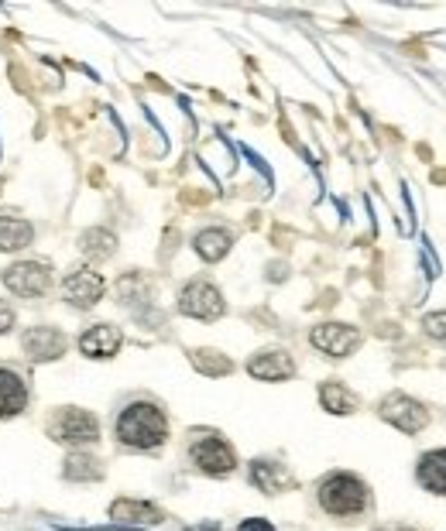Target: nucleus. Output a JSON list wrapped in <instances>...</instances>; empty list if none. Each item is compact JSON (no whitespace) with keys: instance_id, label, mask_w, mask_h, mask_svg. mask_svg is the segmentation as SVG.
Instances as JSON below:
<instances>
[{"instance_id":"obj_1","label":"nucleus","mask_w":446,"mask_h":531,"mask_svg":"<svg viewBox=\"0 0 446 531\" xmlns=\"http://www.w3.org/2000/svg\"><path fill=\"white\" fill-rule=\"evenodd\" d=\"M117 439L127 449H158L165 439H169V422H165V412L158 405H148V401H134L127 405L121 415H117L114 425Z\"/></svg>"},{"instance_id":"obj_2","label":"nucleus","mask_w":446,"mask_h":531,"mask_svg":"<svg viewBox=\"0 0 446 531\" xmlns=\"http://www.w3.org/2000/svg\"><path fill=\"white\" fill-rule=\"evenodd\" d=\"M316 497H320V508L333 514V518H357L371 504L368 484L361 477H354V473H330V477H323Z\"/></svg>"},{"instance_id":"obj_3","label":"nucleus","mask_w":446,"mask_h":531,"mask_svg":"<svg viewBox=\"0 0 446 531\" xmlns=\"http://www.w3.org/2000/svg\"><path fill=\"white\" fill-rule=\"evenodd\" d=\"M49 436L66 446H93L100 439V422L83 408H59L49 422Z\"/></svg>"},{"instance_id":"obj_4","label":"nucleus","mask_w":446,"mask_h":531,"mask_svg":"<svg viewBox=\"0 0 446 531\" xmlns=\"http://www.w3.org/2000/svg\"><path fill=\"white\" fill-rule=\"evenodd\" d=\"M189 460L196 463V470H203L206 477H227L230 470L237 466V456L230 449L227 439L220 436H199L193 446H189Z\"/></svg>"},{"instance_id":"obj_5","label":"nucleus","mask_w":446,"mask_h":531,"mask_svg":"<svg viewBox=\"0 0 446 531\" xmlns=\"http://www.w3.org/2000/svg\"><path fill=\"white\" fill-rule=\"evenodd\" d=\"M378 415L385 418V422H392L395 429L409 432V436H416V432H422L429 425L426 405H419L416 398H409V394H402V391L388 394V398L378 405Z\"/></svg>"},{"instance_id":"obj_6","label":"nucleus","mask_w":446,"mask_h":531,"mask_svg":"<svg viewBox=\"0 0 446 531\" xmlns=\"http://www.w3.org/2000/svg\"><path fill=\"white\" fill-rule=\"evenodd\" d=\"M179 312L193 319H220L223 316V295L210 281H189L179 295Z\"/></svg>"},{"instance_id":"obj_7","label":"nucleus","mask_w":446,"mask_h":531,"mask_svg":"<svg viewBox=\"0 0 446 531\" xmlns=\"http://www.w3.org/2000/svg\"><path fill=\"white\" fill-rule=\"evenodd\" d=\"M4 285L11 288L21 299H35V295H45L52 285V271L49 264H35V261H21L14 268L4 271Z\"/></svg>"},{"instance_id":"obj_8","label":"nucleus","mask_w":446,"mask_h":531,"mask_svg":"<svg viewBox=\"0 0 446 531\" xmlns=\"http://www.w3.org/2000/svg\"><path fill=\"white\" fill-rule=\"evenodd\" d=\"M309 343H313L320 353H326V357L340 360V357H350V353L361 347V333H357L354 326H344V323H326V326L313 329Z\"/></svg>"},{"instance_id":"obj_9","label":"nucleus","mask_w":446,"mask_h":531,"mask_svg":"<svg viewBox=\"0 0 446 531\" xmlns=\"http://www.w3.org/2000/svg\"><path fill=\"white\" fill-rule=\"evenodd\" d=\"M62 292H66V302H73L76 309H90V305L100 302L103 295V275H97L93 268H73L62 281Z\"/></svg>"},{"instance_id":"obj_10","label":"nucleus","mask_w":446,"mask_h":531,"mask_svg":"<svg viewBox=\"0 0 446 531\" xmlns=\"http://www.w3.org/2000/svg\"><path fill=\"white\" fill-rule=\"evenodd\" d=\"M21 347H25L31 360H59L66 353V336L52 326H38V329H28Z\"/></svg>"},{"instance_id":"obj_11","label":"nucleus","mask_w":446,"mask_h":531,"mask_svg":"<svg viewBox=\"0 0 446 531\" xmlns=\"http://www.w3.org/2000/svg\"><path fill=\"white\" fill-rule=\"evenodd\" d=\"M79 350H83L86 357H93V360L114 357V353L121 350V329H114V326H107V323L90 326L83 333V340H79Z\"/></svg>"},{"instance_id":"obj_12","label":"nucleus","mask_w":446,"mask_h":531,"mask_svg":"<svg viewBox=\"0 0 446 531\" xmlns=\"http://www.w3.org/2000/svg\"><path fill=\"white\" fill-rule=\"evenodd\" d=\"M251 377H258V381H285V377L296 374V364H292V357L285 350H268V353H258V357H251Z\"/></svg>"},{"instance_id":"obj_13","label":"nucleus","mask_w":446,"mask_h":531,"mask_svg":"<svg viewBox=\"0 0 446 531\" xmlns=\"http://www.w3.org/2000/svg\"><path fill=\"white\" fill-rule=\"evenodd\" d=\"M28 408V388L14 370L0 367V418H14Z\"/></svg>"},{"instance_id":"obj_14","label":"nucleus","mask_w":446,"mask_h":531,"mask_svg":"<svg viewBox=\"0 0 446 531\" xmlns=\"http://www.w3.org/2000/svg\"><path fill=\"white\" fill-rule=\"evenodd\" d=\"M416 477L429 494H446V449H433V453L422 456Z\"/></svg>"},{"instance_id":"obj_15","label":"nucleus","mask_w":446,"mask_h":531,"mask_svg":"<svg viewBox=\"0 0 446 531\" xmlns=\"http://www.w3.org/2000/svg\"><path fill=\"white\" fill-rule=\"evenodd\" d=\"M251 480H254V487H261L265 494H278V490H285V487L296 484V480H292V473L285 470V466L268 463V460H254L251 463Z\"/></svg>"},{"instance_id":"obj_16","label":"nucleus","mask_w":446,"mask_h":531,"mask_svg":"<svg viewBox=\"0 0 446 531\" xmlns=\"http://www.w3.org/2000/svg\"><path fill=\"white\" fill-rule=\"evenodd\" d=\"M110 518L127 521V525H158L165 514L158 511L155 504H145V501H117L114 508H110Z\"/></svg>"},{"instance_id":"obj_17","label":"nucleus","mask_w":446,"mask_h":531,"mask_svg":"<svg viewBox=\"0 0 446 531\" xmlns=\"http://www.w3.org/2000/svg\"><path fill=\"white\" fill-rule=\"evenodd\" d=\"M320 401H323V408L330 415H350V412H357V394L347 391L340 381H326L323 388H320Z\"/></svg>"},{"instance_id":"obj_18","label":"nucleus","mask_w":446,"mask_h":531,"mask_svg":"<svg viewBox=\"0 0 446 531\" xmlns=\"http://www.w3.org/2000/svg\"><path fill=\"white\" fill-rule=\"evenodd\" d=\"M31 223L28 220H11V216H0V251H25L31 244Z\"/></svg>"},{"instance_id":"obj_19","label":"nucleus","mask_w":446,"mask_h":531,"mask_svg":"<svg viewBox=\"0 0 446 531\" xmlns=\"http://www.w3.org/2000/svg\"><path fill=\"white\" fill-rule=\"evenodd\" d=\"M79 247H83V254L90 257V261H107V257L117 251V237L110 230L97 227V230H86L83 233Z\"/></svg>"},{"instance_id":"obj_20","label":"nucleus","mask_w":446,"mask_h":531,"mask_svg":"<svg viewBox=\"0 0 446 531\" xmlns=\"http://www.w3.org/2000/svg\"><path fill=\"white\" fill-rule=\"evenodd\" d=\"M230 251V233L227 230H203L196 237V254L203 261H220Z\"/></svg>"},{"instance_id":"obj_21","label":"nucleus","mask_w":446,"mask_h":531,"mask_svg":"<svg viewBox=\"0 0 446 531\" xmlns=\"http://www.w3.org/2000/svg\"><path fill=\"white\" fill-rule=\"evenodd\" d=\"M100 463L90 460V456H69L66 460V477L69 480H97L100 477Z\"/></svg>"},{"instance_id":"obj_22","label":"nucleus","mask_w":446,"mask_h":531,"mask_svg":"<svg viewBox=\"0 0 446 531\" xmlns=\"http://www.w3.org/2000/svg\"><path fill=\"white\" fill-rule=\"evenodd\" d=\"M193 360H196V367L203 370V374H227V370H230V360H223L220 353H213V350H196Z\"/></svg>"},{"instance_id":"obj_23","label":"nucleus","mask_w":446,"mask_h":531,"mask_svg":"<svg viewBox=\"0 0 446 531\" xmlns=\"http://www.w3.org/2000/svg\"><path fill=\"white\" fill-rule=\"evenodd\" d=\"M422 329H426L433 340L446 343V312H433V316H426V319H422Z\"/></svg>"},{"instance_id":"obj_24","label":"nucleus","mask_w":446,"mask_h":531,"mask_svg":"<svg viewBox=\"0 0 446 531\" xmlns=\"http://www.w3.org/2000/svg\"><path fill=\"white\" fill-rule=\"evenodd\" d=\"M11 326H14V309L7 302H0V336H4Z\"/></svg>"},{"instance_id":"obj_25","label":"nucleus","mask_w":446,"mask_h":531,"mask_svg":"<svg viewBox=\"0 0 446 531\" xmlns=\"http://www.w3.org/2000/svg\"><path fill=\"white\" fill-rule=\"evenodd\" d=\"M241 531H275V528L268 525V521H261V518H251V521H244Z\"/></svg>"}]
</instances>
